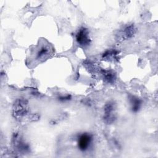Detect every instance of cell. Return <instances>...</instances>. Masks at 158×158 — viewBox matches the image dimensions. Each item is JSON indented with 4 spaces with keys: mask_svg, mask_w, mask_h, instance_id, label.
<instances>
[{
    "mask_svg": "<svg viewBox=\"0 0 158 158\" xmlns=\"http://www.w3.org/2000/svg\"><path fill=\"white\" fill-rule=\"evenodd\" d=\"M90 143V137L88 135H83L79 139L78 146L82 150H85Z\"/></svg>",
    "mask_w": 158,
    "mask_h": 158,
    "instance_id": "6da1fadb",
    "label": "cell"
}]
</instances>
